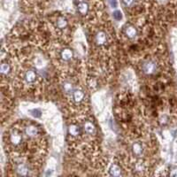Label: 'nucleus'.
<instances>
[{
  "mask_svg": "<svg viewBox=\"0 0 177 177\" xmlns=\"http://www.w3.org/2000/svg\"><path fill=\"white\" fill-rule=\"evenodd\" d=\"M114 17L116 19V20H120L121 18H122V15H121V13L120 12V11H116V12H114Z\"/></svg>",
  "mask_w": 177,
  "mask_h": 177,
  "instance_id": "nucleus-1",
  "label": "nucleus"
}]
</instances>
